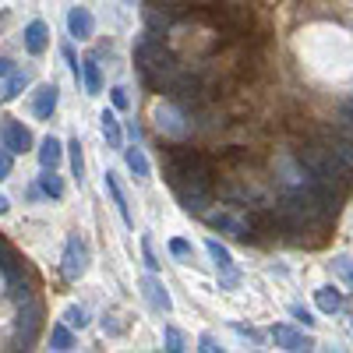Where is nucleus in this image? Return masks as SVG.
Here are the masks:
<instances>
[{
    "mask_svg": "<svg viewBox=\"0 0 353 353\" xmlns=\"http://www.w3.org/2000/svg\"><path fill=\"white\" fill-rule=\"evenodd\" d=\"M163 166H166V181L176 201H181V209L191 216H201L212 198V176H216L212 159L194 149H166Z\"/></svg>",
    "mask_w": 353,
    "mask_h": 353,
    "instance_id": "f257e3e1",
    "label": "nucleus"
},
{
    "mask_svg": "<svg viewBox=\"0 0 353 353\" xmlns=\"http://www.w3.org/2000/svg\"><path fill=\"white\" fill-rule=\"evenodd\" d=\"M134 61H138V71L145 78V85L152 88V92H170V85L176 81V74H181V68H176V57L152 36L145 32L134 46Z\"/></svg>",
    "mask_w": 353,
    "mask_h": 353,
    "instance_id": "f03ea898",
    "label": "nucleus"
},
{
    "mask_svg": "<svg viewBox=\"0 0 353 353\" xmlns=\"http://www.w3.org/2000/svg\"><path fill=\"white\" fill-rule=\"evenodd\" d=\"M301 166L307 170L311 181H321L336 188L339 194H346L353 188V170L343 163V156L332 149V141H321V145H304L301 149Z\"/></svg>",
    "mask_w": 353,
    "mask_h": 353,
    "instance_id": "7ed1b4c3",
    "label": "nucleus"
},
{
    "mask_svg": "<svg viewBox=\"0 0 353 353\" xmlns=\"http://www.w3.org/2000/svg\"><path fill=\"white\" fill-rule=\"evenodd\" d=\"M205 21L219 28L223 36H244L251 28V11L241 4H212V8H205Z\"/></svg>",
    "mask_w": 353,
    "mask_h": 353,
    "instance_id": "20e7f679",
    "label": "nucleus"
},
{
    "mask_svg": "<svg viewBox=\"0 0 353 353\" xmlns=\"http://www.w3.org/2000/svg\"><path fill=\"white\" fill-rule=\"evenodd\" d=\"M205 96H209V88H205L201 74H176V81L170 85V99L176 110H194L205 103Z\"/></svg>",
    "mask_w": 353,
    "mask_h": 353,
    "instance_id": "39448f33",
    "label": "nucleus"
},
{
    "mask_svg": "<svg viewBox=\"0 0 353 353\" xmlns=\"http://www.w3.org/2000/svg\"><path fill=\"white\" fill-rule=\"evenodd\" d=\"M205 248H209V258L216 261V272L223 276V283H226V286H237V283H241V272H237V265H233L230 251H226L219 241H209Z\"/></svg>",
    "mask_w": 353,
    "mask_h": 353,
    "instance_id": "423d86ee",
    "label": "nucleus"
},
{
    "mask_svg": "<svg viewBox=\"0 0 353 353\" xmlns=\"http://www.w3.org/2000/svg\"><path fill=\"white\" fill-rule=\"evenodd\" d=\"M85 269H88V251H85V244H81V241H68V248H64V276L74 283V279L85 276Z\"/></svg>",
    "mask_w": 353,
    "mask_h": 353,
    "instance_id": "0eeeda50",
    "label": "nucleus"
},
{
    "mask_svg": "<svg viewBox=\"0 0 353 353\" xmlns=\"http://www.w3.org/2000/svg\"><path fill=\"white\" fill-rule=\"evenodd\" d=\"M36 336H39V307L28 304L25 314H21V321H18V350H28V346L36 343Z\"/></svg>",
    "mask_w": 353,
    "mask_h": 353,
    "instance_id": "6e6552de",
    "label": "nucleus"
},
{
    "mask_svg": "<svg viewBox=\"0 0 353 353\" xmlns=\"http://www.w3.org/2000/svg\"><path fill=\"white\" fill-rule=\"evenodd\" d=\"M141 293H145V301H149L156 311H163V314L173 307V304H170V293H166V286H163L156 276H145V279H141Z\"/></svg>",
    "mask_w": 353,
    "mask_h": 353,
    "instance_id": "1a4fd4ad",
    "label": "nucleus"
},
{
    "mask_svg": "<svg viewBox=\"0 0 353 353\" xmlns=\"http://www.w3.org/2000/svg\"><path fill=\"white\" fill-rule=\"evenodd\" d=\"M272 339H276L283 350H293V353H297V350H311V346H314L304 332L290 329V325H276V329H272Z\"/></svg>",
    "mask_w": 353,
    "mask_h": 353,
    "instance_id": "9d476101",
    "label": "nucleus"
},
{
    "mask_svg": "<svg viewBox=\"0 0 353 353\" xmlns=\"http://www.w3.org/2000/svg\"><path fill=\"white\" fill-rule=\"evenodd\" d=\"M4 145L11 152H28L32 149V134H28V128H21L18 121H8L4 124Z\"/></svg>",
    "mask_w": 353,
    "mask_h": 353,
    "instance_id": "9b49d317",
    "label": "nucleus"
},
{
    "mask_svg": "<svg viewBox=\"0 0 353 353\" xmlns=\"http://www.w3.org/2000/svg\"><path fill=\"white\" fill-rule=\"evenodd\" d=\"M46 39H50L46 25L43 21H28V28H25V50L28 53H43L46 50Z\"/></svg>",
    "mask_w": 353,
    "mask_h": 353,
    "instance_id": "f8f14e48",
    "label": "nucleus"
},
{
    "mask_svg": "<svg viewBox=\"0 0 353 353\" xmlns=\"http://www.w3.org/2000/svg\"><path fill=\"white\" fill-rule=\"evenodd\" d=\"M36 117L39 121H50V113L57 110V85H43L39 92H36Z\"/></svg>",
    "mask_w": 353,
    "mask_h": 353,
    "instance_id": "ddd939ff",
    "label": "nucleus"
},
{
    "mask_svg": "<svg viewBox=\"0 0 353 353\" xmlns=\"http://www.w3.org/2000/svg\"><path fill=\"white\" fill-rule=\"evenodd\" d=\"M68 28H71V36L88 39V36H92V14H88L85 8H74V11L68 14Z\"/></svg>",
    "mask_w": 353,
    "mask_h": 353,
    "instance_id": "4468645a",
    "label": "nucleus"
},
{
    "mask_svg": "<svg viewBox=\"0 0 353 353\" xmlns=\"http://www.w3.org/2000/svg\"><path fill=\"white\" fill-rule=\"evenodd\" d=\"M103 134H106V141H110V149H121V141H124V134H121V121H117V113H110V110H103Z\"/></svg>",
    "mask_w": 353,
    "mask_h": 353,
    "instance_id": "2eb2a0df",
    "label": "nucleus"
},
{
    "mask_svg": "<svg viewBox=\"0 0 353 353\" xmlns=\"http://www.w3.org/2000/svg\"><path fill=\"white\" fill-rule=\"evenodd\" d=\"M314 301H318V307L325 311V314H336V311L343 307V293L332 290V286H321V290L314 293Z\"/></svg>",
    "mask_w": 353,
    "mask_h": 353,
    "instance_id": "dca6fc26",
    "label": "nucleus"
},
{
    "mask_svg": "<svg viewBox=\"0 0 353 353\" xmlns=\"http://www.w3.org/2000/svg\"><path fill=\"white\" fill-rule=\"evenodd\" d=\"M128 166H131V173L138 176V181H149V159H145V152L138 149V145L128 149Z\"/></svg>",
    "mask_w": 353,
    "mask_h": 353,
    "instance_id": "f3484780",
    "label": "nucleus"
},
{
    "mask_svg": "<svg viewBox=\"0 0 353 353\" xmlns=\"http://www.w3.org/2000/svg\"><path fill=\"white\" fill-rule=\"evenodd\" d=\"M61 152H64V149H61V141H57V138H46V141H43V149H39V163H43L46 170H53L57 163H61Z\"/></svg>",
    "mask_w": 353,
    "mask_h": 353,
    "instance_id": "a211bd4d",
    "label": "nucleus"
},
{
    "mask_svg": "<svg viewBox=\"0 0 353 353\" xmlns=\"http://www.w3.org/2000/svg\"><path fill=\"white\" fill-rule=\"evenodd\" d=\"M106 191H110V198H113V205H117V212H121V219L131 226V212H128V201H124V194H121V188H117V181H113V173H106Z\"/></svg>",
    "mask_w": 353,
    "mask_h": 353,
    "instance_id": "6ab92c4d",
    "label": "nucleus"
},
{
    "mask_svg": "<svg viewBox=\"0 0 353 353\" xmlns=\"http://www.w3.org/2000/svg\"><path fill=\"white\" fill-rule=\"evenodd\" d=\"M329 141H332V149L343 156V163L353 170V134H350V131H346V134H332Z\"/></svg>",
    "mask_w": 353,
    "mask_h": 353,
    "instance_id": "aec40b11",
    "label": "nucleus"
},
{
    "mask_svg": "<svg viewBox=\"0 0 353 353\" xmlns=\"http://www.w3.org/2000/svg\"><path fill=\"white\" fill-rule=\"evenodd\" d=\"M68 149H71V173H74V181L81 184V181H85V163H81V145H78V138L68 145Z\"/></svg>",
    "mask_w": 353,
    "mask_h": 353,
    "instance_id": "412c9836",
    "label": "nucleus"
},
{
    "mask_svg": "<svg viewBox=\"0 0 353 353\" xmlns=\"http://www.w3.org/2000/svg\"><path fill=\"white\" fill-rule=\"evenodd\" d=\"M25 85H28V74L25 71H11V81L4 85V99H14Z\"/></svg>",
    "mask_w": 353,
    "mask_h": 353,
    "instance_id": "4be33fe9",
    "label": "nucleus"
},
{
    "mask_svg": "<svg viewBox=\"0 0 353 353\" xmlns=\"http://www.w3.org/2000/svg\"><path fill=\"white\" fill-rule=\"evenodd\" d=\"M332 269L346 279V286L353 290V258H346V254H339V258H332Z\"/></svg>",
    "mask_w": 353,
    "mask_h": 353,
    "instance_id": "5701e85b",
    "label": "nucleus"
},
{
    "mask_svg": "<svg viewBox=\"0 0 353 353\" xmlns=\"http://www.w3.org/2000/svg\"><path fill=\"white\" fill-rule=\"evenodd\" d=\"M156 117H159V131L166 128L170 134H184V128H181V124H173V121H176V110H159Z\"/></svg>",
    "mask_w": 353,
    "mask_h": 353,
    "instance_id": "b1692460",
    "label": "nucleus"
},
{
    "mask_svg": "<svg viewBox=\"0 0 353 353\" xmlns=\"http://www.w3.org/2000/svg\"><path fill=\"white\" fill-rule=\"evenodd\" d=\"M85 85H88V92H99L103 81H99V64L96 61H85Z\"/></svg>",
    "mask_w": 353,
    "mask_h": 353,
    "instance_id": "393cba45",
    "label": "nucleus"
},
{
    "mask_svg": "<svg viewBox=\"0 0 353 353\" xmlns=\"http://www.w3.org/2000/svg\"><path fill=\"white\" fill-rule=\"evenodd\" d=\"M43 191H46L50 198H61V194H64V184H61V176L46 173V176H43Z\"/></svg>",
    "mask_w": 353,
    "mask_h": 353,
    "instance_id": "a878e982",
    "label": "nucleus"
},
{
    "mask_svg": "<svg viewBox=\"0 0 353 353\" xmlns=\"http://www.w3.org/2000/svg\"><path fill=\"white\" fill-rule=\"evenodd\" d=\"M170 251H173L176 258H188V261L194 258V248H191L188 241H181V237H176V241H170Z\"/></svg>",
    "mask_w": 353,
    "mask_h": 353,
    "instance_id": "bb28decb",
    "label": "nucleus"
},
{
    "mask_svg": "<svg viewBox=\"0 0 353 353\" xmlns=\"http://www.w3.org/2000/svg\"><path fill=\"white\" fill-rule=\"evenodd\" d=\"M50 343H53V350H71V332L68 329H53Z\"/></svg>",
    "mask_w": 353,
    "mask_h": 353,
    "instance_id": "cd10ccee",
    "label": "nucleus"
},
{
    "mask_svg": "<svg viewBox=\"0 0 353 353\" xmlns=\"http://www.w3.org/2000/svg\"><path fill=\"white\" fill-rule=\"evenodd\" d=\"M166 350H170V353H181V350H184V336L176 332L173 325L166 329Z\"/></svg>",
    "mask_w": 353,
    "mask_h": 353,
    "instance_id": "c85d7f7f",
    "label": "nucleus"
},
{
    "mask_svg": "<svg viewBox=\"0 0 353 353\" xmlns=\"http://www.w3.org/2000/svg\"><path fill=\"white\" fill-rule=\"evenodd\" d=\"M64 318H68V325H74V329H85V321H88V314L81 307H68Z\"/></svg>",
    "mask_w": 353,
    "mask_h": 353,
    "instance_id": "c756f323",
    "label": "nucleus"
},
{
    "mask_svg": "<svg viewBox=\"0 0 353 353\" xmlns=\"http://www.w3.org/2000/svg\"><path fill=\"white\" fill-rule=\"evenodd\" d=\"M149 4H152V8H163V11H170V14H176V11L188 4V0H149Z\"/></svg>",
    "mask_w": 353,
    "mask_h": 353,
    "instance_id": "7c9ffc66",
    "label": "nucleus"
},
{
    "mask_svg": "<svg viewBox=\"0 0 353 353\" xmlns=\"http://www.w3.org/2000/svg\"><path fill=\"white\" fill-rule=\"evenodd\" d=\"M64 61L71 64V74L78 78V74H85V64H78V57H74V50L71 46H64Z\"/></svg>",
    "mask_w": 353,
    "mask_h": 353,
    "instance_id": "2f4dec72",
    "label": "nucleus"
},
{
    "mask_svg": "<svg viewBox=\"0 0 353 353\" xmlns=\"http://www.w3.org/2000/svg\"><path fill=\"white\" fill-rule=\"evenodd\" d=\"M141 254H145V265H149V269H159V261H156V254H152V241H149V237L141 241Z\"/></svg>",
    "mask_w": 353,
    "mask_h": 353,
    "instance_id": "473e14b6",
    "label": "nucleus"
},
{
    "mask_svg": "<svg viewBox=\"0 0 353 353\" xmlns=\"http://www.w3.org/2000/svg\"><path fill=\"white\" fill-rule=\"evenodd\" d=\"M339 121H343V128H346V131L353 134V99H350V103L343 106V113H339Z\"/></svg>",
    "mask_w": 353,
    "mask_h": 353,
    "instance_id": "72a5a7b5",
    "label": "nucleus"
},
{
    "mask_svg": "<svg viewBox=\"0 0 353 353\" xmlns=\"http://www.w3.org/2000/svg\"><path fill=\"white\" fill-rule=\"evenodd\" d=\"M110 96H113V106L117 110H128V92H124V88H113Z\"/></svg>",
    "mask_w": 353,
    "mask_h": 353,
    "instance_id": "f704fd0d",
    "label": "nucleus"
},
{
    "mask_svg": "<svg viewBox=\"0 0 353 353\" xmlns=\"http://www.w3.org/2000/svg\"><path fill=\"white\" fill-rule=\"evenodd\" d=\"M198 343H201V350H205V353H216V350H219V346H216V339H212V332H205Z\"/></svg>",
    "mask_w": 353,
    "mask_h": 353,
    "instance_id": "c9c22d12",
    "label": "nucleus"
},
{
    "mask_svg": "<svg viewBox=\"0 0 353 353\" xmlns=\"http://www.w3.org/2000/svg\"><path fill=\"white\" fill-rule=\"evenodd\" d=\"M8 173H11V156H8V152H0V181H4Z\"/></svg>",
    "mask_w": 353,
    "mask_h": 353,
    "instance_id": "e433bc0d",
    "label": "nucleus"
},
{
    "mask_svg": "<svg viewBox=\"0 0 353 353\" xmlns=\"http://www.w3.org/2000/svg\"><path fill=\"white\" fill-rule=\"evenodd\" d=\"M293 318H301V321H304V325H314V318H311V314H307L304 307H293Z\"/></svg>",
    "mask_w": 353,
    "mask_h": 353,
    "instance_id": "4c0bfd02",
    "label": "nucleus"
},
{
    "mask_svg": "<svg viewBox=\"0 0 353 353\" xmlns=\"http://www.w3.org/2000/svg\"><path fill=\"white\" fill-rule=\"evenodd\" d=\"M233 329H237L241 336H248V339H254V343H261V336H258L254 329H248V325H233Z\"/></svg>",
    "mask_w": 353,
    "mask_h": 353,
    "instance_id": "58836bf2",
    "label": "nucleus"
},
{
    "mask_svg": "<svg viewBox=\"0 0 353 353\" xmlns=\"http://www.w3.org/2000/svg\"><path fill=\"white\" fill-rule=\"evenodd\" d=\"M11 71H14V64H11V61H0V78L11 74Z\"/></svg>",
    "mask_w": 353,
    "mask_h": 353,
    "instance_id": "ea45409f",
    "label": "nucleus"
},
{
    "mask_svg": "<svg viewBox=\"0 0 353 353\" xmlns=\"http://www.w3.org/2000/svg\"><path fill=\"white\" fill-rule=\"evenodd\" d=\"M8 205H11V201H8L4 194H0V216H4V212H8Z\"/></svg>",
    "mask_w": 353,
    "mask_h": 353,
    "instance_id": "a19ab883",
    "label": "nucleus"
}]
</instances>
